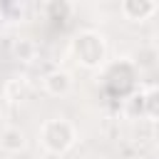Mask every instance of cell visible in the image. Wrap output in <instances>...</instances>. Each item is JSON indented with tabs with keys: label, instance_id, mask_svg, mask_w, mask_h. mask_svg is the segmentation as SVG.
Returning <instances> with one entry per match:
<instances>
[{
	"label": "cell",
	"instance_id": "obj_1",
	"mask_svg": "<svg viewBox=\"0 0 159 159\" xmlns=\"http://www.w3.org/2000/svg\"><path fill=\"white\" fill-rule=\"evenodd\" d=\"M37 139H40V144H42V149H45L47 154L62 157V154H67V152L77 144L80 134H77V127H75L70 119H65V117H52V119H45V122H42V127H40V132H37Z\"/></svg>",
	"mask_w": 159,
	"mask_h": 159
},
{
	"label": "cell",
	"instance_id": "obj_10",
	"mask_svg": "<svg viewBox=\"0 0 159 159\" xmlns=\"http://www.w3.org/2000/svg\"><path fill=\"white\" fill-rule=\"evenodd\" d=\"M70 2H75V0H70Z\"/></svg>",
	"mask_w": 159,
	"mask_h": 159
},
{
	"label": "cell",
	"instance_id": "obj_2",
	"mask_svg": "<svg viewBox=\"0 0 159 159\" xmlns=\"http://www.w3.org/2000/svg\"><path fill=\"white\" fill-rule=\"evenodd\" d=\"M72 55L84 70H99L107 62V40L97 30H80L72 37Z\"/></svg>",
	"mask_w": 159,
	"mask_h": 159
},
{
	"label": "cell",
	"instance_id": "obj_5",
	"mask_svg": "<svg viewBox=\"0 0 159 159\" xmlns=\"http://www.w3.org/2000/svg\"><path fill=\"white\" fill-rule=\"evenodd\" d=\"M75 87V80L67 70H50L45 77H42V89L50 94V97H67Z\"/></svg>",
	"mask_w": 159,
	"mask_h": 159
},
{
	"label": "cell",
	"instance_id": "obj_9",
	"mask_svg": "<svg viewBox=\"0 0 159 159\" xmlns=\"http://www.w3.org/2000/svg\"><path fill=\"white\" fill-rule=\"evenodd\" d=\"M35 52H37V47H35L32 40H17V42L12 45V55H15L20 62H32V60H35Z\"/></svg>",
	"mask_w": 159,
	"mask_h": 159
},
{
	"label": "cell",
	"instance_id": "obj_7",
	"mask_svg": "<svg viewBox=\"0 0 159 159\" xmlns=\"http://www.w3.org/2000/svg\"><path fill=\"white\" fill-rule=\"evenodd\" d=\"M27 144V137L20 127H2L0 129V149L7 152V154H17L22 152Z\"/></svg>",
	"mask_w": 159,
	"mask_h": 159
},
{
	"label": "cell",
	"instance_id": "obj_6",
	"mask_svg": "<svg viewBox=\"0 0 159 159\" xmlns=\"http://www.w3.org/2000/svg\"><path fill=\"white\" fill-rule=\"evenodd\" d=\"M157 12V0H122V15L129 22H147Z\"/></svg>",
	"mask_w": 159,
	"mask_h": 159
},
{
	"label": "cell",
	"instance_id": "obj_8",
	"mask_svg": "<svg viewBox=\"0 0 159 159\" xmlns=\"http://www.w3.org/2000/svg\"><path fill=\"white\" fill-rule=\"evenodd\" d=\"M72 15V2L70 0H50L47 2V17L55 22H67Z\"/></svg>",
	"mask_w": 159,
	"mask_h": 159
},
{
	"label": "cell",
	"instance_id": "obj_3",
	"mask_svg": "<svg viewBox=\"0 0 159 159\" xmlns=\"http://www.w3.org/2000/svg\"><path fill=\"white\" fill-rule=\"evenodd\" d=\"M137 65L129 62V60H119L117 65L109 67L107 72V87L112 89V94H119V97H129L134 89H137Z\"/></svg>",
	"mask_w": 159,
	"mask_h": 159
},
{
	"label": "cell",
	"instance_id": "obj_4",
	"mask_svg": "<svg viewBox=\"0 0 159 159\" xmlns=\"http://www.w3.org/2000/svg\"><path fill=\"white\" fill-rule=\"evenodd\" d=\"M129 102L134 104V112L149 122H157L159 117V92L154 84H147V87H137L132 94H129Z\"/></svg>",
	"mask_w": 159,
	"mask_h": 159
}]
</instances>
